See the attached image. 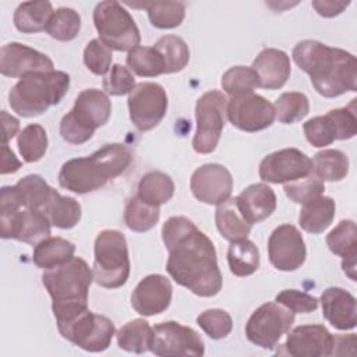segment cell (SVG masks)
<instances>
[{"mask_svg":"<svg viewBox=\"0 0 357 357\" xmlns=\"http://www.w3.org/2000/svg\"><path fill=\"white\" fill-rule=\"evenodd\" d=\"M1 124H3V144H7L20 130V123L15 117L8 114L6 110L1 112Z\"/></svg>","mask_w":357,"mask_h":357,"instance_id":"cell-51","label":"cell"},{"mask_svg":"<svg viewBox=\"0 0 357 357\" xmlns=\"http://www.w3.org/2000/svg\"><path fill=\"white\" fill-rule=\"evenodd\" d=\"M273 109L275 119L283 124H293L308 114L310 102L301 92H284L275 100Z\"/></svg>","mask_w":357,"mask_h":357,"instance_id":"cell-42","label":"cell"},{"mask_svg":"<svg viewBox=\"0 0 357 357\" xmlns=\"http://www.w3.org/2000/svg\"><path fill=\"white\" fill-rule=\"evenodd\" d=\"M251 68L259 78V86L265 89L282 88L290 77V59L279 49H264L252 61Z\"/></svg>","mask_w":357,"mask_h":357,"instance_id":"cell-25","label":"cell"},{"mask_svg":"<svg viewBox=\"0 0 357 357\" xmlns=\"http://www.w3.org/2000/svg\"><path fill=\"white\" fill-rule=\"evenodd\" d=\"M326 245L335 254L344 258L357 255V227L354 220L346 219L326 236Z\"/></svg>","mask_w":357,"mask_h":357,"instance_id":"cell-41","label":"cell"},{"mask_svg":"<svg viewBox=\"0 0 357 357\" xmlns=\"http://www.w3.org/2000/svg\"><path fill=\"white\" fill-rule=\"evenodd\" d=\"M53 13L49 1H25L21 3L14 13V25L24 33L46 31Z\"/></svg>","mask_w":357,"mask_h":357,"instance_id":"cell-29","label":"cell"},{"mask_svg":"<svg viewBox=\"0 0 357 357\" xmlns=\"http://www.w3.org/2000/svg\"><path fill=\"white\" fill-rule=\"evenodd\" d=\"M268 255L271 264L283 272L298 269L307 257L301 233L293 225H280L268 240Z\"/></svg>","mask_w":357,"mask_h":357,"instance_id":"cell-18","label":"cell"},{"mask_svg":"<svg viewBox=\"0 0 357 357\" xmlns=\"http://www.w3.org/2000/svg\"><path fill=\"white\" fill-rule=\"evenodd\" d=\"M151 351L156 356H202L204 342L190 326L174 321L156 324Z\"/></svg>","mask_w":357,"mask_h":357,"instance_id":"cell-15","label":"cell"},{"mask_svg":"<svg viewBox=\"0 0 357 357\" xmlns=\"http://www.w3.org/2000/svg\"><path fill=\"white\" fill-rule=\"evenodd\" d=\"M102 85L107 95L120 96L130 93L137 84L132 73L127 67H123L121 64H113L107 75L103 78Z\"/></svg>","mask_w":357,"mask_h":357,"instance_id":"cell-47","label":"cell"},{"mask_svg":"<svg viewBox=\"0 0 357 357\" xmlns=\"http://www.w3.org/2000/svg\"><path fill=\"white\" fill-rule=\"evenodd\" d=\"M294 322V312L279 303H265L258 307L245 325L247 339L262 347L273 349Z\"/></svg>","mask_w":357,"mask_h":357,"instance_id":"cell-11","label":"cell"},{"mask_svg":"<svg viewBox=\"0 0 357 357\" xmlns=\"http://www.w3.org/2000/svg\"><path fill=\"white\" fill-rule=\"evenodd\" d=\"M0 223L3 238H14L36 245L42 240L50 237L52 223L47 216L38 209L21 205L13 185L1 188Z\"/></svg>","mask_w":357,"mask_h":357,"instance_id":"cell-7","label":"cell"},{"mask_svg":"<svg viewBox=\"0 0 357 357\" xmlns=\"http://www.w3.org/2000/svg\"><path fill=\"white\" fill-rule=\"evenodd\" d=\"M160 218L159 206H152L145 204L134 195L128 199L124 211V222L127 227L137 233H144L151 230Z\"/></svg>","mask_w":357,"mask_h":357,"instance_id":"cell-35","label":"cell"},{"mask_svg":"<svg viewBox=\"0 0 357 357\" xmlns=\"http://www.w3.org/2000/svg\"><path fill=\"white\" fill-rule=\"evenodd\" d=\"M199 328L212 339H223L233 329V321L227 311L220 308H212L201 312L197 317Z\"/></svg>","mask_w":357,"mask_h":357,"instance_id":"cell-44","label":"cell"},{"mask_svg":"<svg viewBox=\"0 0 357 357\" xmlns=\"http://www.w3.org/2000/svg\"><path fill=\"white\" fill-rule=\"evenodd\" d=\"M110 113L112 103L103 91L84 89L78 93L74 107L63 116L60 134L70 144H84L92 138L96 128L109 121Z\"/></svg>","mask_w":357,"mask_h":357,"instance_id":"cell-6","label":"cell"},{"mask_svg":"<svg viewBox=\"0 0 357 357\" xmlns=\"http://www.w3.org/2000/svg\"><path fill=\"white\" fill-rule=\"evenodd\" d=\"M127 66L139 77H158L165 74V61L155 47L137 46L127 54Z\"/></svg>","mask_w":357,"mask_h":357,"instance_id":"cell-37","label":"cell"},{"mask_svg":"<svg viewBox=\"0 0 357 357\" xmlns=\"http://www.w3.org/2000/svg\"><path fill=\"white\" fill-rule=\"evenodd\" d=\"M172 283L163 275L145 276L131 293V307L144 317L162 314L172 301Z\"/></svg>","mask_w":357,"mask_h":357,"instance_id":"cell-22","label":"cell"},{"mask_svg":"<svg viewBox=\"0 0 357 357\" xmlns=\"http://www.w3.org/2000/svg\"><path fill=\"white\" fill-rule=\"evenodd\" d=\"M21 167V162L17 159L14 152L8 148L7 144H1V174L14 173Z\"/></svg>","mask_w":357,"mask_h":357,"instance_id":"cell-50","label":"cell"},{"mask_svg":"<svg viewBox=\"0 0 357 357\" xmlns=\"http://www.w3.org/2000/svg\"><path fill=\"white\" fill-rule=\"evenodd\" d=\"M128 110L132 124L139 131L156 127L167 112V95L162 85L139 82L128 93Z\"/></svg>","mask_w":357,"mask_h":357,"instance_id":"cell-14","label":"cell"},{"mask_svg":"<svg viewBox=\"0 0 357 357\" xmlns=\"http://www.w3.org/2000/svg\"><path fill=\"white\" fill-rule=\"evenodd\" d=\"M112 50L99 39H92L84 49V63L96 75H105L112 66Z\"/></svg>","mask_w":357,"mask_h":357,"instance_id":"cell-46","label":"cell"},{"mask_svg":"<svg viewBox=\"0 0 357 357\" xmlns=\"http://www.w3.org/2000/svg\"><path fill=\"white\" fill-rule=\"evenodd\" d=\"M226 116L238 130L255 132L272 126L275 121V109L269 100L252 92L231 98L227 102Z\"/></svg>","mask_w":357,"mask_h":357,"instance_id":"cell-17","label":"cell"},{"mask_svg":"<svg viewBox=\"0 0 357 357\" xmlns=\"http://www.w3.org/2000/svg\"><path fill=\"white\" fill-rule=\"evenodd\" d=\"M92 280V269L79 257H73L70 261L45 271L42 283L52 297L57 326L89 310L88 291Z\"/></svg>","mask_w":357,"mask_h":357,"instance_id":"cell-4","label":"cell"},{"mask_svg":"<svg viewBox=\"0 0 357 357\" xmlns=\"http://www.w3.org/2000/svg\"><path fill=\"white\" fill-rule=\"evenodd\" d=\"M153 47L163 57L165 74L181 71L190 60L188 46L180 36L165 35L155 43Z\"/></svg>","mask_w":357,"mask_h":357,"instance_id":"cell-36","label":"cell"},{"mask_svg":"<svg viewBox=\"0 0 357 357\" xmlns=\"http://www.w3.org/2000/svg\"><path fill=\"white\" fill-rule=\"evenodd\" d=\"M148 18L155 28L172 29L181 25L185 17V6L181 1L145 3Z\"/></svg>","mask_w":357,"mask_h":357,"instance_id":"cell-38","label":"cell"},{"mask_svg":"<svg viewBox=\"0 0 357 357\" xmlns=\"http://www.w3.org/2000/svg\"><path fill=\"white\" fill-rule=\"evenodd\" d=\"M53 70L54 64L46 54L22 43L10 42L0 50V73L6 77L24 78Z\"/></svg>","mask_w":357,"mask_h":357,"instance_id":"cell-20","label":"cell"},{"mask_svg":"<svg viewBox=\"0 0 357 357\" xmlns=\"http://www.w3.org/2000/svg\"><path fill=\"white\" fill-rule=\"evenodd\" d=\"M215 222L219 233L231 243L247 238L251 231V225L241 216L236 198H229L218 205Z\"/></svg>","mask_w":357,"mask_h":357,"instance_id":"cell-27","label":"cell"},{"mask_svg":"<svg viewBox=\"0 0 357 357\" xmlns=\"http://www.w3.org/2000/svg\"><path fill=\"white\" fill-rule=\"evenodd\" d=\"M222 88L231 98L252 93L259 86V78L251 67L234 66L222 75Z\"/></svg>","mask_w":357,"mask_h":357,"instance_id":"cell-40","label":"cell"},{"mask_svg":"<svg viewBox=\"0 0 357 357\" xmlns=\"http://www.w3.org/2000/svg\"><path fill=\"white\" fill-rule=\"evenodd\" d=\"M169 251L166 271L183 287L199 297H213L222 290V273L211 238L185 216H172L162 227Z\"/></svg>","mask_w":357,"mask_h":357,"instance_id":"cell-1","label":"cell"},{"mask_svg":"<svg viewBox=\"0 0 357 357\" xmlns=\"http://www.w3.org/2000/svg\"><path fill=\"white\" fill-rule=\"evenodd\" d=\"M336 205L331 197L318 195L305 204L298 215V223L303 230L311 234H319L328 229L335 218Z\"/></svg>","mask_w":357,"mask_h":357,"instance_id":"cell-26","label":"cell"},{"mask_svg":"<svg viewBox=\"0 0 357 357\" xmlns=\"http://www.w3.org/2000/svg\"><path fill=\"white\" fill-rule=\"evenodd\" d=\"M227 98L220 91L205 92L195 105L197 131L192 148L197 153H211L216 149L226 123Z\"/></svg>","mask_w":357,"mask_h":357,"instance_id":"cell-10","label":"cell"},{"mask_svg":"<svg viewBox=\"0 0 357 357\" xmlns=\"http://www.w3.org/2000/svg\"><path fill=\"white\" fill-rule=\"evenodd\" d=\"M350 1H326V0H314L312 1V7L315 8V11L326 18L339 15L340 13L344 11L346 7H349Z\"/></svg>","mask_w":357,"mask_h":357,"instance_id":"cell-49","label":"cell"},{"mask_svg":"<svg viewBox=\"0 0 357 357\" xmlns=\"http://www.w3.org/2000/svg\"><path fill=\"white\" fill-rule=\"evenodd\" d=\"M283 190L290 201L296 204H305L307 201L322 195V192L325 191V184L312 173L307 177L286 183Z\"/></svg>","mask_w":357,"mask_h":357,"instance_id":"cell-45","label":"cell"},{"mask_svg":"<svg viewBox=\"0 0 357 357\" xmlns=\"http://www.w3.org/2000/svg\"><path fill=\"white\" fill-rule=\"evenodd\" d=\"M335 336L319 324L300 325L289 332L284 353L294 357H326L332 356Z\"/></svg>","mask_w":357,"mask_h":357,"instance_id":"cell-21","label":"cell"},{"mask_svg":"<svg viewBox=\"0 0 357 357\" xmlns=\"http://www.w3.org/2000/svg\"><path fill=\"white\" fill-rule=\"evenodd\" d=\"M342 268H343V272H344L351 280H356V257L344 258V259L342 261Z\"/></svg>","mask_w":357,"mask_h":357,"instance_id":"cell-52","label":"cell"},{"mask_svg":"<svg viewBox=\"0 0 357 357\" xmlns=\"http://www.w3.org/2000/svg\"><path fill=\"white\" fill-rule=\"evenodd\" d=\"M93 280L106 289L121 287L130 275L127 241L119 230H103L95 240Z\"/></svg>","mask_w":357,"mask_h":357,"instance_id":"cell-8","label":"cell"},{"mask_svg":"<svg viewBox=\"0 0 357 357\" xmlns=\"http://www.w3.org/2000/svg\"><path fill=\"white\" fill-rule=\"evenodd\" d=\"M322 314L326 321L340 331L356 328L357 308L351 293L340 287H328L321 294Z\"/></svg>","mask_w":357,"mask_h":357,"instance_id":"cell-23","label":"cell"},{"mask_svg":"<svg viewBox=\"0 0 357 357\" xmlns=\"http://www.w3.org/2000/svg\"><path fill=\"white\" fill-rule=\"evenodd\" d=\"M52 226L59 229H71L81 219V205L71 197H63L56 190L45 208Z\"/></svg>","mask_w":357,"mask_h":357,"instance_id":"cell-34","label":"cell"},{"mask_svg":"<svg viewBox=\"0 0 357 357\" xmlns=\"http://www.w3.org/2000/svg\"><path fill=\"white\" fill-rule=\"evenodd\" d=\"M99 40L110 50L130 52L139 46V29L131 14L114 0L100 1L93 10Z\"/></svg>","mask_w":357,"mask_h":357,"instance_id":"cell-9","label":"cell"},{"mask_svg":"<svg viewBox=\"0 0 357 357\" xmlns=\"http://www.w3.org/2000/svg\"><path fill=\"white\" fill-rule=\"evenodd\" d=\"M61 336L86 351L106 350L114 336L113 322L89 310L57 326Z\"/></svg>","mask_w":357,"mask_h":357,"instance_id":"cell-12","label":"cell"},{"mask_svg":"<svg viewBox=\"0 0 357 357\" xmlns=\"http://www.w3.org/2000/svg\"><path fill=\"white\" fill-rule=\"evenodd\" d=\"M236 201L241 216L251 226L265 220L276 209L275 191L265 183L248 185L236 197Z\"/></svg>","mask_w":357,"mask_h":357,"instance_id":"cell-24","label":"cell"},{"mask_svg":"<svg viewBox=\"0 0 357 357\" xmlns=\"http://www.w3.org/2000/svg\"><path fill=\"white\" fill-rule=\"evenodd\" d=\"M174 194V183L166 173L149 172L138 183V198L152 206L166 204Z\"/></svg>","mask_w":357,"mask_h":357,"instance_id":"cell-30","label":"cell"},{"mask_svg":"<svg viewBox=\"0 0 357 357\" xmlns=\"http://www.w3.org/2000/svg\"><path fill=\"white\" fill-rule=\"evenodd\" d=\"M227 262L233 275L250 276L259 268V251L251 240L233 241L227 250Z\"/></svg>","mask_w":357,"mask_h":357,"instance_id":"cell-33","label":"cell"},{"mask_svg":"<svg viewBox=\"0 0 357 357\" xmlns=\"http://www.w3.org/2000/svg\"><path fill=\"white\" fill-rule=\"evenodd\" d=\"M70 88V75L64 71L35 73L21 78L8 93L11 109L22 117H35L57 105Z\"/></svg>","mask_w":357,"mask_h":357,"instance_id":"cell-5","label":"cell"},{"mask_svg":"<svg viewBox=\"0 0 357 357\" xmlns=\"http://www.w3.org/2000/svg\"><path fill=\"white\" fill-rule=\"evenodd\" d=\"M294 63L305 71L315 91L325 98H336L357 91V60L339 47L305 39L291 52Z\"/></svg>","mask_w":357,"mask_h":357,"instance_id":"cell-2","label":"cell"},{"mask_svg":"<svg viewBox=\"0 0 357 357\" xmlns=\"http://www.w3.org/2000/svg\"><path fill=\"white\" fill-rule=\"evenodd\" d=\"M312 167L322 181H340L349 173V158L339 149H322L315 153Z\"/></svg>","mask_w":357,"mask_h":357,"instance_id":"cell-31","label":"cell"},{"mask_svg":"<svg viewBox=\"0 0 357 357\" xmlns=\"http://www.w3.org/2000/svg\"><path fill=\"white\" fill-rule=\"evenodd\" d=\"M312 160L297 148H284L269 153L259 163L264 181L282 184L312 174Z\"/></svg>","mask_w":357,"mask_h":357,"instance_id":"cell-16","label":"cell"},{"mask_svg":"<svg viewBox=\"0 0 357 357\" xmlns=\"http://www.w3.org/2000/svg\"><path fill=\"white\" fill-rule=\"evenodd\" d=\"M153 329L145 319H132L123 325L117 332V344L130 353H145L151 350Z\"/></svg>","mask_w":357,"mask_h":357,"instance_id":"cell-32","label":"cell"},{"mask_svg":"<svg viewBox=\"0 0 357 357\" xmlns=\"http://www.w3.org/2000/svg\"><path fill=\"white\" fill-rule=\"evenodd\" d=\"M81 29V17L79 14L68 7L57 8L46 26V32L57 40L68 42L73 40Z\"/></svg>","mask_w":357,"mask_h":357,"instance_id":"cell-43","label":"cell"},{"mask_svg":"<svg viewBox=\"0 0 357 357\" xmlns=\"http://www.w3.org/2000/svg\"><path fill=\"white\" fill-rule=\"evenodd\" d=\"M75 245L61 237H47L33 248L32 261L38 268L52 269L74 257Z\"/></svg>","mask_w":357,"mask_h":357,"instance_id":"cell-28","label":"cell"},{"mask_svg":"<svg viewBox=\"0 0 357 357\" xmlns=\"http://www.w3.org/2000/svg\"><path fill=\"white\" fill-rule=\"evenodd\" d=\"M18 151L26 163L42 159L47 149V134L40 124L26 126L17 137Z\"/></svg>","mask_w":357,"mask_h":357,"instance_id":"cell-39","label":"cell"},{"mask_svg":"<svg viewBox=\"0 0 357 357\" xmlns=\"http://www.w3.org/2000/svg\"><path fill=\"white\" fill-rule=\"evenodd\" d=\"M131 151L123 144H107L91 156L67 160L59 173V184L75 194H86L120 176L131 163Z\"/></svg>","mask_w":357,"mask_h":357,"instance_id":"cell-3","label":"cell"},{"mask_svg":"<svg viewBox=\"0 0 357 357\" xmlns=\"http://www.w3.org/2000/svg\"><path fill=\"white\" fill-rule=\"evenodd\" d=\"M275 301L294 314H307L318 308V300L314 296L294 289L280 291L279 294H276Z\"/></svg>","mask_w":357,"mask_h":357,"instance_id":"cell-48","label":"cell"},{"mask_svg":"<svg viewBox=\"0 0 357 357\" xmlns=\"http://www.w3.org/2000/svg\"><path fill=\"white\" fill-rule=\"evenodd\" d=\"M192 195L209 205H219L230 198L233 190V177L230 172L218 163L199 166L190 181Z\"/></svg>","mask_w":357,"mask_h":357,"instance_id":"cell-19","label":"cell"},{"mask_svg":"<svg viewBox=\"0 0 357 357\" xmlns=\"http://www.w3.org/2000/svg\"><path fill=\"white\" fill-rule=\"evenodd\" d=\"M356 132L354 100L347 107L332 109L325 116H317L304 123L305 138L315 148L331 145L335 139H350Z\"/></svg>","mask_w":357,"mask_h":357,"instance_id":"cell-13","label":"cell"}]
</instances>
